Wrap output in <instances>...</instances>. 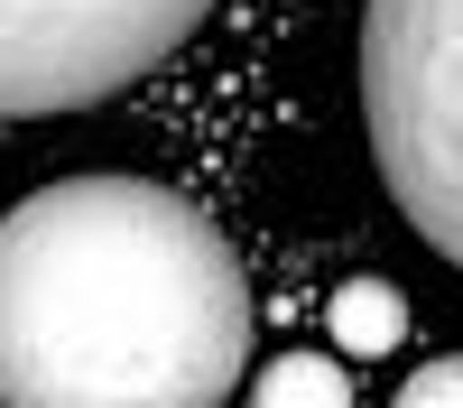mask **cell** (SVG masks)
<instances>
[{
    "label": "cell",
    "instance_id": "8992f818",
    "mask_svg": "<svg viewBox=\"0 0 463 408\" xmlns=\"http://www.w3.org/2000/svg\"><path fill=\"white\" fill-rule=\"evenodd\" d=\"M390 408H463V353H445V362H427V371H408Z\"/></svg>",
    "mask_w": 463,
    "mask_h": 408
},
{
    "label": "cell",
    "instance_id": "277c9868",
    "mask_svg": "<svg viewBox=\"0 0 463 408\" xmlns=\"http://www.w3.org/2000/svg\"><path fill=\"white\" fill-rule=\"evenodd\" d=\"M250 408H353V381H343V362H325V353H279L250 381Z\"/></svg>",
    "mask_w": 463,
    "mask_h": 408
},
{
    "label": "cell",
    "instance_id": "6da1fadb",
    "mask_svg": "<svg viewBox=\"0 0 463 408\" xmlns=\"http://www.w3.org/2000/svg\"><path fill=\"white\" fill-rule=\"evenodd\" d=\"M250 371L232 242L148 176H56L0 213V408H222Z\"/></svg>",
    "mask_w": 463,
    "mask_h": 408
},
{
    "label": "cell",
    "instance_id": "5b68a950",
    "mask_svg": "<svg viewBox=\"0 0 463 408\" xmlns=\"http://www.w3.org/2000/svg\"><path fill=\"white\" fill-rule=\"evenodd\" d=\"M334 334H343V353H390L399 334H408L399 288H390V279H353V288L334 297Z\"/></svg>",
    "mask_w": 463,
    "mask_h": 408
},
{
    "label": "cell",
    "instance_id": "7a4b0ae2",
    "mask_svg": "<svg viewBox=\"0 0 463 408\" xmlns=\"http://www.w3.org/2000/svg\"><path fill=\"white\" fill-rule=\"evenodd\" d=\"M362 121L399 213L463 270V0H362Z\"/></svg>",
    "mask_w": 463,
    "mask_h": 408
},
{
    "label": "cell",
    "instance_id": "3957f363",
    "mask_svg": "<svg viewBox=\"0 0 463 408\" xmlns=\"http://www.w3.org/2000/svg\"><path fill=\"white\" fill-rule=\"evenodd\" d=\"M204 19L213 0H0V121L130 93Z\"/></svg>",
    "mask_w": 463,
    "mask_h": 408
}]
</instances>
